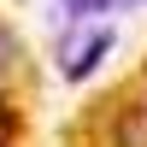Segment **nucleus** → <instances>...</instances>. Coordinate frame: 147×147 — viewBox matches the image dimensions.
I'll return each mask as SVG.
<instances>
[{"mask_svg":"<svg viewBox=\"0 0 147 147\" xmlns=\"http://www.w3.org/2000/svg\"><path fill=\"white\" fill-rule=\"evenodd\" d=\"M106 53H112V24H82V30L59 35V77L65 82H88Z\"/></svg>","mask_w":147,"mask_h":147,"instance_id":"1","label":"nucleus"},{"mask_svg":"<svg viewBox=\"0 0 147 147\" xmlns=\"http://www.w3.org/2000/svg\"><path fill=\"white\" fill-rule=\"evenodd\" d=\"M112 141H118V147H147V106H129V112H118Z\"/></svg>","mask_w":147,"mask_h":147,"instance_id":"2","label":"nucleus"},{"mask_svg":"<svg viewBox=\"0 0 147 147\" xmlns=\"http://www.w3.org/2000/svg\"><path fill=\"white\" fill-rule=\"evenodd\" d=\"M65 12H77V18H100V12H118V6H136V0H59Z\"/></svg>","mask_w":147,"mask_h":147,"instance_id":"3","label":"nucleus"},{"mask_svg":"<svg viewBox=\"0 0 147 147\" xmlns=\"http://www.w3.org/2000/svg\"><path fill=\"white\" fill-rule=\"evenodd\" d=\"M6 65H12V35L0 30V71H6Z\"/></svg>","mask_w":147,"mask_h":147,"instance_id":"4","label":"nucleus"}]
</instances>
